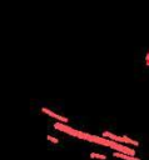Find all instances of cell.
<instances>
[{
    "instance_id": "obj_5",
    "label": "cell",
    "mask_w": 149,
    "mask_h": 160,
    "mask_svg": "<svg viewBox=\"0 0 149 160\" xmlns=\"http://www.w3.org/2000/svg\"><path fill=\"white\" fill-rule=\"evenodd\" d=\"M46 139H48L49 141H51V142H54V144H59V140H58L56 138H54V136H51V135H48V136H46Z\"/></svg>"
},
{
    "instance_id": "obj_2",
    "label": "cell",
    "mask_w": 149,
    "mask_h": 160,
    "mask_svg": "<svg viewBox=\"0 0 149 160\" xmlns=\"http://www.w3.org/2000/svg\"><path fill=\"white\" fill-rule=\"evenodd\" d=\"M41 111H43L44 114H46L48 116L59 120L60 122H64V124H68V122H69V119H68V118H65V116H63V115H59V114H56V112H54V111H51V110H49V109H46V108H41Z\"/></svg>"
},
{
    "instance_id": "obj_6",
    "label": "cell",
    "mask_w": 149,
    "mask_h": 160,
    "mask_svg": "<svg viewBox=\"0 0 149 160\" xmlns=\"http://www.w3.org/2000/svg\"><path fill=\"white\" fill-rule=\"evenodd\" d=\"M145 65H146V66L149 65V52L145 54Z\"/></svg>"
},
{
    "instance_id": "obj_1",
    "label": "cell",
    "mask_w": 149,
    "mask_h": 160,
    "mask_svg": "<svg viewBox=\"0 0 149 160\" xmlns=\"http://www.w3.org/2000/svg\"><path fill=\"white\" fill-rule=\"evenodd\" d=\"M101 136L103 138H106V139H110L113 141H116V142H120V144H129V145H133V146H139V141L134 140V139H130L129 136L126 135H115L110 131H103L101 132Z\"/></svg>"
},
{
    "instance_id": "obj_3",
    "label": "cell",
    "mask_w": 149,
    "mask_h": 160,
    "mask_svg": "<svg viewBox=\"0 0 149 160\" xmlns=\"http://www.w3.org/2000/svg\"><path fill=\"white\" fill-rule=\"evenodd\" d=\"M113 155L115 158H120L123 160H140L139 158H135V156H131V155H126V154H123V152H119V151H114Z\"/></svg>"
},
{
    "instance_id": "obj_4",
    "label": "cell",
    "mask_w": 149,
    "mask_h": 160,
    "mask_svg": "<svg viewBox=\"0 0 149 160\" xmlns=\"http://www.w3.org/2000/svg\"><path fill=\"white\" fill-rule=\"evenodd\" d=\"M90 158H91V159L106 160V155H103V154H99V152H90Z\"/></svg>"
}]
</instances>
